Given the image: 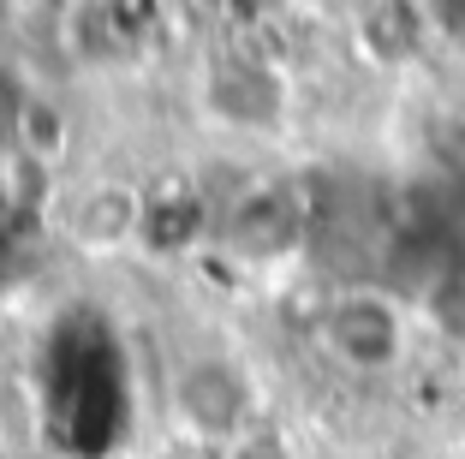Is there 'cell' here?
Wrapping results in <instances>:
<instances>
[{"instance_id":"cell-1","label":"cell","mask_w":465,"mask_h":459,"mask_svg":"<svg viewBox=\"0 0 465 459\" xmlns=\"http://www.w3.org/2000/svg\"><path fill=\"white\" fill-rule=\"evenodd\" d=\"M162 418L179 447L203 459L232 454L262 430L257 364L232 346H185L162 376Z\"/></svg>"},{"instance_id":"cell-2","label":"cell","mask_w":465,"mask_h":459,"mask_svg":"<svg viewBox=\"0 0 465 459\" xmlns=\"http://www.w3.org/2000/svg\"><path fill=\"white\" fill-rule=\"evenodd\" d=\"M311 334L341 376L382 382L411 358L418 311H411L406 293H394L382 281H346V286H329V293L316 298Z\"/></svg>"},{"instance_id":"cell-3","label":"cell","mask_w":465,"mask_h":459,"mask_svg":"<svg viewBox=\"0 0 465 459\" xmlns=\"http://www.w3.org/2000/svg\"><path fill=\"white\" fill-rule=\"evenodd\" d=\"M192 114L232 144L281 137L292 120V78L251 42H215L192 66Z\"/></svg>"},{"instance_id":"cell-4","label":"cell","mask_w":465,"mask_h":459,"mask_svg":"<svg viewBox=\"0 0 465 459\" xmlns=\"http://www.w3.org/2000/svg\"><path fill=\"white\" fill-rule=\"evenodd\" d=\"M150 197L155 179H137L125 167L60 179L54 203H48V233L78 263H120L143 251V239H150Z\"/></svg>"},{"instance_id":"cell-5","label":"cell","mask_w":465,"mask_h":459,"mask_svg":"<svg viewBox=\"0 0 465 459\" xmlns=\"http://www.w3.org/2000/svg\"><path fill=\"white\" fill-rule=\"evenodd\" d=\"M304 227H311V203L292 179H251L232 203H221L215 239L245 263H281L304 244Z\"/></svg>"},{"instance_id":"cell-6","label":"cell","mask_w":465,"mask_h":459,"mask_svg":"<svg viewBox=\"0 0 465 459\" xmlns=\"http://www.w3.org/2000/svg\"><path fill=\"white\" fill-rule=\"evenodd\" d=\"M352 48L364 66L376 72H406L424 60V48L436 42V18L430 0H358L352 6Z\"/></svg>"},{"instance_id":"cell-7","label":"cell","mask_w":465,"mask_h":459,"mask_svg":"<svg viewBox=\"0 0 465 459\" xmlns=\"http://www.w3.org/2000/svg\"><path fill=\"white\" fill-rule=\"evenodd\" d=\"M42 72L25 48H0V174L25 155V132H30V114L42 102Z\"/></svg>"},{"instance_id":"cell-8","label":"cell","mask_w":465,"mask_h":459,"mask_svg":"<svg viewBox=\"0 0 465 459\" xmlns=\"http://www.w3.org/2000/svg\"><path fill=\"white\" fill-rule=\"evenodd\" d=\"M411 311H418V328L441 346L465 352V269L448 263V269H430L411 293Z\"/></svg>"},{"instance_id":"cell-9","label":"cell","mask_w":465,"mask_h":459,"mask_svg":"<svg viewBox=\"0 0 465 459\" xmlns=\"http://www.w3.org/2000/svg\"><path fill=\"white\" fill-rule=\"evenodd\" d=\"M430 18H436V36L465 42V0H430Z\"/></svg>"},{"instance_id":"cell-10","label":"cell","mask_w":465,"mask_h":459,"mask_svg":"<svg viewBox=\"0 0 465 459\" xmlns=\"http://www.w3.org/2000/svg\"><path fill=\"white\" fill-rule=\"evenodd\" d=\"M18 30H25V0H0V48H18Z\"/></svg>"}]
</instances>
